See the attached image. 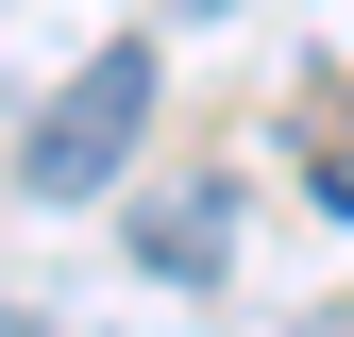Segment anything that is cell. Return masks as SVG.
<instances>
[{
    "instance_id": "obj_2",
    "label": "cell",
    "mask_w": 354,
    "mask_h": 337,
    "mask_svg": "<svg viewBox=\"0 0 354 337\" xmlns=\"http://www.w3.org/2000/svg\"><path fill=\"white\" fill-rule=\"evenodd\" d=\"M136 270L219 287V270H236V202H219V186H152V202H136Z\"/></svg>"
},
{
    "instance_id": "obj_3",
    "label": "cell",
    "mask_w": 354,
    "mask_h": 337,
    "mask_svg": "<svg viewBox=\"0 0 354 337\" xmlns=\"http://www.w3.org/2000/svg\"><path fill=\"white\" fill-rule=\"evenodd\" d=\"M169 17H203V0H169Z\"/></svg>"
},
{
    "instance_id": "obj_1",
    "label": "cell",
    "mask_w": 354,
    "mask_h": 337,
    "mask_svg": "<svg viewBox=\"0 0 354 337\" xmlns=\"http://www.w3.org/2000/svg\"><path fill=\"white\" fill-rule=\"evenodd\" d=\"M136 135H152V51H84L51 102H34V202H84V186H118L136 168Z\"/></svg>"
}]
</instances>
